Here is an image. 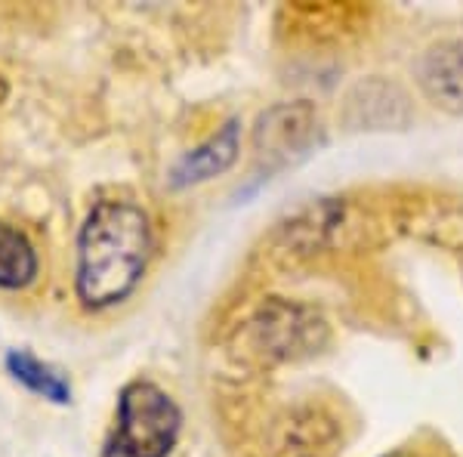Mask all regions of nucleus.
Returning a JSON list of instances; mask_svg holds the SVG:
<instances>
[{"mask_svg":"<svg viewBox=\"0 0 463 457\" xmlns=\"http://www.w3.org/2000/svg\"><path fill=\"white\" fill-rule=\"evenodd\" d=\"M6 368H10V374L19 380V384H25L32 393L43 395V399H50L56 405H65L71 399V384H69V380H65L62 374L53 368V365L34 358L32 352L13 349L10 356H6Z\"/></svg>","mask_w":463,"mask_h":457,"instance_id":"0eeeda50","label":"nucleus"},{"mask_svg":"<svg viewBox=\"0 0 463 457\" xmlns=\"http://www.w3.org/2000/svg\"><path fill=\"white\" fill-rule=\"evenodd\" d=\"M417 78L432 106L463 115V41H442L430 47L417 62Z\"/></svg>","mask_w":463,"mask_h":457,"instance_id":"20e7f679","label":"nucleus"},{"mask_svg":"<svg viewBox=\"0 0 463 457\" xmlns=\"http://www.w3.org/2000/svg\"><path fill=\"white\" fill-rule=\"evenodd\" d=\"M383 457H420V454H414V452H392V454H383Z\"/></svg>","mask_w":463,"mask_h":457,"instance_id":"6e6552de","label":"nucleus"},{"mask_svg":"<svg viewBox=\"0 0 463 457\" xmlns=\"http://www.w3.org/2000/svg\"><path fill=\"white\" fill-rule=\"evenodd\" d=\"M37 279V253L32 242L0 220V288L19 290Z\"/></svg>","mask_w":463,"mask_h":457,"instance_id":"423d86ee","label":"nucleus"},{"mask_svg":"<svg viewBox=\"0 0 463 457\" xmlns=\"http://www.w3.org/2000/svg\"><path fill=\"white\" fill-rule=\"evenodd\" d=\"M238 146H241L238 121L222 124L211 139H204L198 148L185 152L183 158L176 161L170 183L174 186H198V183H207V179L226 174L238 158Z\"/></svg>","mask_w":463,"mask_h":457,"instance_id":"39448f33","label":"nucleus"},{"mask_svg":"<svg viewBox=\"0 0 463 457\" xmlns=\"http://www.w3.org/2000/svg\"><path fill=\"white\" fill-rule=\"evenodd\" d=\"M248 334L253 352H260L266 362H281V358H294L300 352L318 347L325 325H321L318 316L306 312L303 306L269 303L250 321Z\"/></svg>","mask_w":463,"mask_h":457,"instance_id":"7ed1b4c3","label":"nucleus"},{"mask_svg":"<svg viewBox=\"0 0 463 457\" xmlns=\"http://www.w3.org/2000/svg\"><path fill=\"white\" fill-rule=\"evenodd\" d=\"M152 220L139 205L109 198L93 205L78 235L74 290L87 309L124 303L152 257Z\"/></svg>","mask_w":463,"mask_h":457,"instance_id":"f257e3e1","label":"nucleus"},{"mask_svg":"<svg viewBox=\"0 0 463 457\" xmlns=\"http://www.w3.org/2000/svg\"><path fill=\"white\" fill-rule=\"evenodd\" d=\"M183 414L176 402L152 380H133L118 399L115 433L109 442L111 457H167L174 452Z\"/></svg>","mask_w":463,"mask_h":457,"instance_id":"f03ea898","label":"nucleus"}]
</instances>
